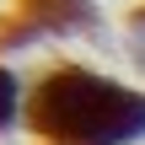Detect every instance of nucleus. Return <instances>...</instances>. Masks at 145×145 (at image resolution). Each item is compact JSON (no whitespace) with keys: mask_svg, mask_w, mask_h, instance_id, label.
<instances>
[{"mask_svg":"<svg viewBox=\"0 0 145 145\" xmlns=\"http://www.w3.org/2000/svg\"><path fill=\"white\" fill-rule=\"evenodd\" d=\"M27 124L59 145H135L145 140V91L86 65H59L32 86Z\"/></svg>","mask_w":145,"mask_h":145,"instance_id":"1","label":"nucleus"},{"mask_svg":"<svg viewBox=\"0 0 145 145\" xmlns=\"http://www.w3.org/2000/svg\"><path fill=\"white\" fill-rule=\"evenodd\" d=\"M22 11H27L43 32H75V27L91 16L86 0H22Z\"/></svg>","mask_w":145,"mask_h":145,"instance_id":"2","label":"nucleus"},{"mask_svg":"<svg viewBox=\"0 0 145 145\" xmlns=\"http://www.w3.org/2000/svg\"><path fill=\"white\" fill-rule=\"evenodd\" d=\"M16 108H22V86H16V75L0 65V129L16 118Z\"/></svg>","mask_w":145,"mask_h":145,"instance_id":"3","label":"nucleus"},{"mask_svg":"<svg viewBox=\"0 0 145 145\" xmlns=\"http://www.w3.org/2000/svg\"><path fill=\"white\" fill-rule=\"evenodd\" d=\"M129 54H135V65L145 70V5L129 16Z\"/></svg>","mask_w":145,"mask_h":145,"instance_id":"4","label":"nucleus"}]
</instances>
